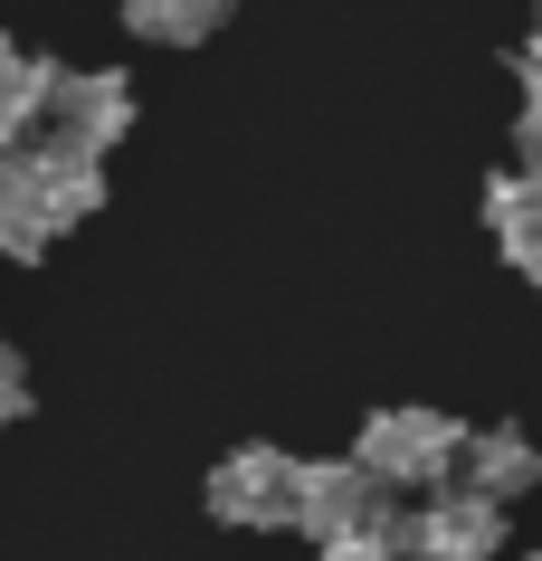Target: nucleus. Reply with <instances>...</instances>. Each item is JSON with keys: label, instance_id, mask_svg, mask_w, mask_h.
I'll use <instances>...</instances> for the list:
<instances>
[{"label": "nucleus", "instance_id": "0eeeda50", "mask_svg": "<svg viewBox=\"0 0 542 561\" xmlns=\"http://www.w3.org/2000/svg\"><path fill=\"white\" fill-rule=\"evenodd\" d=\"M485 229H495V248L514 257V276L542 286V162H514V172L485 181Z\"/></svg>", "mask_w": 542, "mask_h": 561}, {"label": "nucleus", "instance_id": "f257e3e1", "mask_svg": "<svg viewBox=\"0 0 542 561\" xmlns=\"http://www.w3.org/2000/svg\"><path fill=\"white\" fill-rule=\"evenodd\" d=\"M105 209V162L87 152H48V144H10L0 152V257L38 266L77 219Z\"/></svg>", "mask_w": 542, "mask_h": 561}, {"label": "nucleus", "instance_id": "39448f33", "mask_svg": "<svg viewBox=\"0 0 542 561\" xmlns=\"http://www.w3.org/2000/svg\"><path fill=\"white\" fill-rule=\"evenodd\" d=\"M410 561H505V504L476 485H428L419 514H400Z\"/></svg>", "mask_w": 542, "mask_h": 561}, {"label": "nucleus", "instance_id": "9b49d317", "mask_svg": "<svg viewBox=\"0 0 542 561\" xmlns=\"http://www.w3.org/2000/svg\"><path fill=\"white\" fill-rule=\"evenodd\" d=\"M314 561H410V552H400V524H391V533H343V542H324Z\"/></svg>", "mask_w": 542, "mask_h": 561}, {"label": "nucleus", "instance_id": "423d86ee", "mask_svg": "<svg viewBox=\"0 0 542 561\" xmlns=\"http://www.w3.org/2000/svg\"><path fill=\"white\" fill-rule=\"evenodd\" d=\"M391 485L361 467V457H304V495H296V533L343 542V533H391Z\"/></svg>", "mask_w": 542, "mask_h": 561}, {"label": "nucleus", "instance_id": "6e6552de", "mask_svg": "<svg viewBox=\"0 0 542 561\" xmlns=\"http://www.w3.org/2000/svg\"><path fill=\"white\" fill-rule=\"evenodd\" d=\"M457 485H476V495L514 504L542 485V447L523 428H466V457H457Z\"/></svg>", "mask_w": 542, "mask_h": 561}, {"label": "nucleus", "instance_id": "2eb2a0df", "mask_svg": "<svg viewBox=\"0 0 542 561\" xmlns=\"http://www.w3.org/2000/svg\"><path fill=\"white\" fill-rule=\"evenodd\" d=\"M523 561H542V552H523Z\"/></svg>", "mask_w": 542, "mask_h": 561}, {"label": "nucleus", "instance_id": "4468645a", "mask_svg": "<svg viewBox=\"0 0 542 561\" xmlns=\"http://www.w3.org/2000/svg\"><path fill=\"white\" fill-rule=\"evenodd\" d=\"M523 77H542V20H533V38H523Z\"/></svg>", "mask_w": 542, "mask_h": 561}, {"label": "nucleus", "instance_id": "7ed1b4c3", "mask_svg": "<svg viewBox=\"0 0 542 561\" xmlns=\"http://www.w3.org/2000/svg\"><path fill=\"white\" fill-rule=\"evenodd\" d=\"M124 124H134V87H124L115 67H48V95H38L30 144L105 162V152L124 144Z\"/></svg>", "mask_w": 542, "mask_h": 561}, {"label": "nucleus", "instance_id": "1a4fd4ad", "mask_svg": "<svg viewBox=\"0 0 542 561\" xmlns=\"http://www.w3.org/2000/svg\"><path fill=\"white\" fill-rule=\"evenodd\" d=\"M229 20V0H124V30L143 48H200Z\"/></svg>", "mask_w": 542, "mask_h": 561}, {"label": "nucleus", "instance_id": "f03ea898", "mask_svg": "<svg viewBox=\"0 0 542 561\" xmlns=\"http://www.w3.org/2000/svg\"><path fill=\"white\" fill-rule=\"evenodd\" d=\"M353 457L381 476L391 495H428V485H448V476H457V457H466V428H457L448 410L400 400V410H371V419H361Z\"/></svg>", "mask_w": 542, "mask_h": 561}, {"label": "nucleus", "instance_id": "ddd939ff", "mask_svg": "<svg viewBox=\"0 0 542 561\" xmlns=\"http://www.w3.org/2000/svg\"><path fill=\"white\" fill-rule=\"evenodd\" d=\"M523 162H542V77H523V124H514Z\"/></svg>", "mask_w": 542, "mask_h": 561}, {"label": "nucleus", "instance_id": "20e7f679", "mask_svg": "<svg viewBox=\"0 0 542 561\" xmlns=\"http://www.w3.org/2000/svg\"><path fill=\"white\" fill-rule=\"evenodd\" d=\"M296 495H304V457H286V447H229L210 467V514L239 533H286L296 524Z\"/></svg>", "mask_w": 542, "mask_h": 561}, {"label": "nucleus", "instance_id": "f8f14e48", "mask_svg": "<svg viewBox=\"0 0 542 561\" xmlns=\"http://www.w3.org/2000/svg\"><path fill=\"white\" fill-rule=\"evenodd\" d=\"M20 419H30V362L0 343V428H20Z\"/></svg>", "mask_w": 542, "mask_h": 561}, {"label": "nucleus", "instance_id": "9d476101", "mask_svg": "<svg viewBox=\"0 0 542 561\" xmlns=\"http://www.w3.org/2000/svg\"><path fill=\"white\" fill-rule=\"evenodd\" d=\"M38 95H48V58H30L20 38H0V152H10V144H30Z\"/></svg>", "mask_w": 542, "mask_h": 561}]
</instances>
